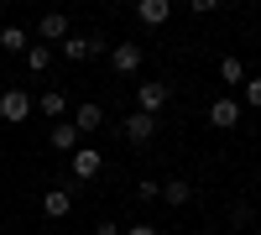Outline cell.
Here are the masks:
<instances>
[{
    "instance_id": "cell-9",
    "label": "cell",
    "mask_w": 261,
    "mask_h": 235,
    "mask_svg": "<svg viewBox=\"0 0 261 235\" xmlns=\"http://www.w3.org/2000/svg\"><path fill=\"white\" fill-rule=\"evenodd\" d=\"M136 21H141V27H167L172 6H167V0H136Z\"/></svg>"
},
{
    "instance_id": "cell-8",
    "label": "cell",
    "mask_w": 261,
    "mask_h": 235,
    "mask_svg": "<svg viewBox=\"0 0 261 235\" xmlns=\"http://www.w3.org/2000/svg\"><path fill=\"white\" fill-rule=\"evenodd\" d=\"M42 215L47 220H68L73 215V194L68 188H47V194H42Z\"/></svg>"
},
{
    "instance_id": "cell-3",
    "label": "cell",
    "mask_w": 261,
    "mask_h": 235,
    "mask_svg": "<svg viewBox=\"0 0 261 235\" xmlns=\"http://www.w3.org/2000/svg\"><path fill=\"white\" fill-rule=\"evenodd\" d=\"M167 99H172V84H167V79H157V84H136V110H141V115H162Z\"/></svg>"
},
{
    "instance_id": "cell-4",
    "label": "cell",
    "mask_w": 261,
    "mask_h": 235,
    "mask_svg": "<svg viewBox=\"0 0 261 235\" xmlns=\"http://www.w3.org/2000/svg\"><path fill=\"white\" fill-rule=\"evenodd\" d=\"M120 136H125L130 146H151V136H157V115H141V110H130V115L120 120Z\"/></svg>"
},
{
    "instance_id": "cell-10",
    "label": "cell",
    "mask_w": 261,
    "mask_h": 235,
    "mask_svg": "<svg viewBox=\"0 0 261 235\" xmlns=\"http://www.w3.org/2000/svg\"><path fill=\"white\" fill-rule=\"evenodd\" d=\"M37 42H68V16L63 11H47L37 21Z\"/></svg>"
},
{
    "instance_id": "cell-13",
    "label": "cell",
    "mask_w": 261,
    "mask_h": 235,
    "mask_svg": "<svg viewBox=\"0 0 261 235\" xmlns=\"http://www.w3.org/2000/svg\"><path fill=\"white\" fill-rule=\"evenodd\" d=\"M47 141L58 146V152H79V146H84V136H79V125H53V131H47Z\"/></svg>"
},
{
    "instance_id": "cell-14",
    "label": "cell",
    "mask_w": 261,
    "mask_h": 235,
    "mask_svg": "<svg viewBox=\"0 0 261 235\" xmlns=\"http://www.w3.org/2000/svg\"><path fill=\"white\" fill-rule=\"evenodd\" d=\"M162 199H167L172 209H183V204L193 199V183H188V178H167V183H162Z\"/></svg>"
},
{
    "instance_id": "cell-11",
    "label": "cell",
    "mask_w": 261,
    "mask_h": 235,
    "mask_svg": "<svg viewBox=\"0 0 261 235\" xmlns=\"http://www.w3.org/2000/svg\"><path fill=\"white\" fill-rule=\"evenodd\" d=\"M73 125H79V136L99 131V125H105V105H99V99H84V105H79V115H73Z\"/></svg>"
},
{
    "instance_id": "cell-2",
    "label": "cell",
    "mask_w": 261,
    "mask_h": 235,
    "mask_svg": "<svg viewBox=\"0 0 261 235\" xmlns=\"http://www.w3.org/2000/svg\"><path fill=\"white\" fill-rule=\"evenodd\" d=\"M141 63H146L141 42H110V68H115L120 79H136V73H141Z\"/></svg>"
},
{
    "instance_id": "cell-16",
    "label": "cell",
    "mask_w": 261,
    "mask_h": 235,
    "mask_svg": "<svg viewBox=\"0 0 261 235\" xmlns=\"http://www.w3.org/2000/svg\"><path fill=\"white\" fill-rule=\"evenodd\" d=\"M27 68L32 73H47L53 68V47H47V42H32V47H27Z\"/></svg>"
},
{
    "instance_id": "cell-19",
    "label": "cell",
    "mask_w": 261,
    "mask_h": 235,
    "mask_svg": "<svg viewBox=\"0 0 261 235\" xmlns=\"http://www.w3.org/2000/svg\"><path fill=\"white\" fill-rule=\"evenodd\" d=\"M241 99L251 105V110H261V79H246L241 84Z\"/></svg>"
},
{
    "instance_id": "cell-15",
    "label": "cell",
    "mask_w": 261,
    "mask_h": 235,
    "mask_svg": "<svg viewBox=\"0 0 261 235\" xmlns=\"http://www.w3.org/2000/svg\"><path fill=\"white\" fill-rule=\"evenodd\" d=\"M27 47H32V37L21 27H0V53H21V58H27Z\"/></svg>"
},
{
    "instance_id": "cell-22",
    "label": "cell",
    "mask_w": 261,
    "mask_h": 235,
    "mask_svg": "<svg viewBox=\"0 0 261 235\" xmlns=\"http://www.w3.org/2000/svg\"><path fill=\"white\" fill-rule=\"evenodd\" d=\"M125 235H157V225H130Z\"/></svg>"
},
{
    "instance_id": "cell-20",
    "label": "cell",
    "mask_w": 261,
    "mask_h": 235,
    "mask_svg": "<svg viewBox=\"0 0 261 235\" xmlns=\"http://www.w3.org/2000/svg\"><path fill=\"white\" fill-rule=\"evenodd\" d=\"M230 225L246 230V225H251V204H230Z\"/></svg>"
},
{
    "instance_id": "cell-1",
    "label": "cell",
    "mask_w": 261,
    "mask_h": 235,
    "mask_svg": "<svg viewBox=\"0 0 261 235\" xmlns=\"http://www.w3.org/2000/svg\"><path fill=\"white\" fill-rule=\"evenodd\" d=\"M68 63H89V58H99V53H110V42L105 37H94V32H68V42L58 47Z\"/></svg>"
},
{
    "instance_id": "cell-7",
    "label": "cell",
    "mask_w": 261,
    "mask_h": 235,
    "mask_svg": "<svg viewBox=\"0 0 261 235\" xmlns=\"http://www.w3.org/2000/svg\"><path fill=\"white\" fill-rule=\"evenodd\" d=\"M241 110H246L241 99H209V125L214 131H235V125H241Z\"/></svg>"
},
{
    "instance_id": "cell-18",
    "label": "cell",
    "mask_w": 261,
    "mask_h": 235,
    "mask_svg": "<svg viewBox=\"0 0 261 235\" xmlns=\"http://www.w3.org/2000/svg\"><path fill=\"white\" fill-rule=\"evenodd\" d=\"M136 199H141V204L162 199V183H157V178H141V183H136Z\"/></svg>"
},
{
    "instance_id": "cell-23",
    "label": "cell",
    "mask_w": 261,
    "mask_h": 235,
    "mask_svg": "<svg viewBox=\"0 0 261 235\" xmlns=\"http://www.w3.org/2000/svg\"><path fill=\"white\" fill-rule=\"evenodd\" d=\"M256 178H261V162H256Z\"/></svg>"
},
{
    "instance_id": "cell-5",
    "label": "cell",
    "mask_w": 261,
    "mask_h": 235,
    "mask_svg": "<svg viewBox=\"0 0 261 235\" xmlns=\"http://www.w3.org/2000/svg\"><path fill=\"white\" fill-rule=\"evenodd\" d=\"M32 115V94L27 89H0V120L6 125H21Z\"/></svg>"
},
{
    "instance_id": "cell-21",
    "label": "cell",
    "mask_w": 261,
    "mask_h": 235,
    "mask_svg": "<svg viewBox=\"0 0 261 235\" xmlns=\"http://www.w3.org/2000/svg\"><path fill=\"white\" fill-rule=\"evenodd\" d=\"M94 235H125V230H120L115 220H99V225H94Z\"/></svg>"
},
{
    "instance_id": "cell-12",
    "label": "cell",
    "mask_w": 261,
    "mask_h": 235,
    "mask_svg": "<svg viewBox=\"0 0 261 235\" xmlns=\"http://www.w3.org/2000/svg\"><path fill=\"white\" fill-rule=\"evenodd\" d=\"M32 110H42L47 120H63V110H68V99H63V89H42V99H32Z\"/></svg>"
},
{
    "instance_id": "cell-6",
    "label": "cell",
    "mask_w": 261,
    "mask_h": 235,
    "mask_svg": "<svg viewBox=\"0 0 261 235\" xmlns=\"http://www.w3.org/2000/svg\"><path fill=\"white\" fill-rule=\"evenodd\" d=\"M99 167H105V157H99V146H79V152L68 157V173H73L79 183H89V178H99Z\"/></svg>"
},
{
    "instance_id": "cell-17",
    "label": "cell",
    "mask_w": 261,
    "mask_h": 235,
    "mask_svg": "<svg viewBox=\"0 0 261 235\" xmlns=\"http://www.w3.org/2000/svg\"><path fill=\"white\" fill-rule=\"evenodd\" d=\"M251 73H246V63L241 58H220V84H246Z\"/></svg>"
}]
</instances>
